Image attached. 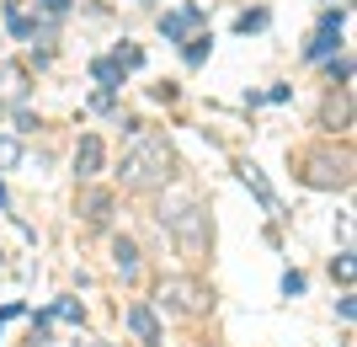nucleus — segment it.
<instances>
[{
    "label": "nucleus",
    "mask_w": 357,
    "mask_h": 347,
    "mask_svg": "<svg viewBox=\"0 0 357 347\" xmlns=\"http://www.w3.org/2000/svg\"><path fill=\"white\" fill-rule=\"evenodd\" d=\"M155 304H160L165 316H208L213 294L197 283V278H165L160 294H155Z\"/></svg>",
    "instance_id": "20e7f679"
},
{
    "label": "nucleus",
    "mask_w": 357,
    "mask_h": 347,
    "mask_svg": "<svg viewBox=\"0 0 357 347\" xmlns=\"http://www.w3.org/2000/svg\"><path fill=\"white\" fill-rule=\"evenodd\" d=\"M70 347H107V342H102V337H91V332H75Z\"/></svg>",
    "instance_id": "a878e982"
},
{
    "label": "nucleus",
    "mask_w": 357,
    "mask_h": 347,
    "mask_svg": "<svg viewBox=\"0 0 357 347\" xmlns=\"http://www.w3.org/2000/svg\"><path fill=\"white\" fill-rule=\"evenodd\" d=\"M48 316H54V320H70V326H80V320H86V304H80V300H54V310H48Z\"/></svg>",
    "instance_id": "a211bd4d"
},
{
    "label": "nucleus",
    "mask_w": 357,
    "mask_h": 347,
    "mask_svg": "<svg viewBox=\"0 0 357 347\" xmlns=\"http://www.w3.org/2000/svg\"><path fill=\"white\" fill-rule=\"evenodd\" d=\"M342 27H347V6L326 11V16H320V27H314V38L304 43V59H331V54L342 48Z\"/></svg>",
    "instance_id": "39448f33"
},
{
    "label": "nucleus",
    "mask_w": 357,
    "mask_h": 347,
    "mask_svg": "<svg viewBox=\"0 0 357 347\" xmlns=\"http://www.w3.org/2000/svg\"><path fill=\"white\" fill-rule=\"evenodd\" d=\"M342 347H352V342H342Z\"/></svg>",
    "instance_id": "c85d7f7f"
},
{
    "label": "nucleus",
    "mask_w": 357,
    "mask_h": 347,
    "mask_svg": "<svg viewBox=\"0 0 357 347\" xmlns=\"http://www.w3.org/2000/svg\"><path fill=\"white\" fill-rule=\"evenodd\" d=\"M48 332H54V316L43 310V316H32V332H27V342H32V347H48Z\"/></svg>",
    "instance_id": "412c9836"
},
{
    "label": "nucleus",
    "mask_w": 357,
    "mask_h": 347,
    "mask_svg": "<svg viewBox=\"0 0 357 347\" xmlns=\"http://www.w3.org/2000/svg\"><path fill=\"white\" fill-rule=\"evenodd\" d=\"M298 182H304V187H320V193L347 187V182H352V161L336 155V150H310V155H298Z\"/></svg>",
    "instance_id": "7ed1b4c3"
},
{
    "label": "nucleus",
    "mask_w": 357,
    "mask_h": 347,
    "mask_svg": "<svg viewBox=\"0 0 357 347\" xmlns=\"http://www.w3.org/2000/svg\"><path fill=\"white\" fill-rule=\"evenodd\" d=\"M102 161H107L102 134H80V145H75V182H96L102 177Z\"/></svg>",
    "instance_id": "6e6552de"
},
{
    "label": "nucleus",
    "mask_w": 357,
    "mask_h": 347,
    "mask_svg": "<svg viewBox=\"0 0 357 347\" xmlns=\"http://www.w3.org/2000/svg\"><path fill=\"white\" fill-rule=\"evenodd\" d=\"M75 214H80L86 225L102 230L107 219H112V193H107V187H91V182H80V203H75Z\"/></svg>",
    "instance_id": "0eeeda50"
},
{
    "label": "nucleus",
    "mask_w": 357,
    "mask_h": 347,
    "mask_svg": "<svg viewBox=\"0 0 357 347\" xmlns=\"http://www.w3.org/2000/svg\"><path fill=\"white\" fill-rule=\"evenodd\" d=\"M128 332H134L144 347H165V342H160V320H155V310H149V304H139V300L128 304Z\"/></svg>",
    "instance_id": "f8f14e48"
},
{
    "label": "nucleus",
    "mask_w": 357,
    "mask_h": 347,
    "mask_svg": "<svg viewBox=\"0 0 357 347\" xmlns=\"http://www.w3.org/2000/svg\"><path fill=\"white\" fill-rule=\"evenodd\" d=\"M272 16H267V6H251V11H240L235 16V32H261Z\"/></svg>",
    "instance_id": "f3484780"
},
{
    "label": "nucleus",
    "mask_w": 357,
    "mask_h": 347,
    "mask_svg": "<svg viewBox=\"0 0 357 347\" xmlns=\"http://www.w3.org/2000/svg\"><path fill=\"white\" fill-rule=\"evenodd\" d=\"M16 316H27V304H22V300H11L6 310H0V320H16Z\"/></svg>",
    "instance_id": "bb28decb"
},
{
    "label": "nucleus",
    "mask_w": 357,
    "mask_h": 347,
    "mask_svg": "<svg viewBox=\"0 0 357 347\" xmlns=\"http://www.w3.org/2000/svg\"><path fill=\"white\" fill-rule=\"evenodd\" d=\"M91 75H96V86H102V91H112V96H118V91H123V75H128V70H123V64L107 54V59H91Z\"/></svg>",
    "instance_id": "4468645a"
},
{
    "label": "nucleus",
    "mask_w": 357,
    "mask_h": 347,
    "mask_svg": "<svg viewBox=\"0 0 357 347\" xmlns=\"http://www.w3.org/2000/svg\"><path fill=\"white\" fill-rule=\"evenodd\" d=\"M112 59H118L123 70H144V48H139V43H118V48H112Z\"/></svg>",
    "instance_id": "aec40b11"
},
{
    "label": "nucleus",
    "mask_w": 357,
    "mask_h": 347,
    "mask_svg": "<svg viewBox=\"0 0 357 347\" xmlns=\"http://www.w3.org/2000/svg\"><path fill=\"white\" fill-rule=\"evenodd\" d=\"M112 267H118V278H123V283H134L139 272H144L139 241H128V235H112Z\"/></svg>",
    "instance_id": "9b49d317"
},
{
    "label": "nucleus",
    "mask_w": 357,
    "mask_h": 347,
    "mask_svg": "<svg viewBox=\"0 0 357 347\" xmlns=\"http://www.w3.org/2000/svg\"><path fill=\"white\" fill-rule=\"evenodd\" d=\"M331 278H342V288H352V246H347L342 257L331 262Z\"/></svg>",
    "instance_id": "5701e85b"
},
{
    "label": "nucleus",
    "mask_w": 357,
    "mask_h": 347,
    "mask_svg": "<svg viewBox=\"0 0 357 347\" xmlns=\"http://www.w3.org/2000/svg\"><path fill=\"white\" fill-rule=\"evenodd\" d=\"M283 294H288V300L304 294V272H283Z\"/></svg>",
    "instance_id": "b1692460"
},
{
    "label": "nucleus",
    "mask_w": 357,
    "mask_h": 347,
    "mask_svg": "<svg viewBox=\"0 0 357 347\" xmlns=\"http://www.w3.org/2000/svg\"><path fill=\"white\" fill-rule=\"evenodd\" d=\"M240 182H245V187H251V193L261 198V209H267L272 219H288V214H283V198L272 193V182L261 177V166H251V161H245V166H240Z\"/></svg>",
    "instance_id": "9d476101"
},
{
    "label": "nucleus",
    "mask_w": 357,
    "mask_h": 347,
    "mask_svg": "<svg viewBox=\"0 0 357 347\" xmlns=\"http://www.w3.org/2000/svg\"><path fill=\"white\" fill-rule=\"evenodd\" d=\"M326 70H331V86H352V59H347V54H342V59L331 54V64H326Z\"/></svg>",
    "instance_id": "4be33fe9"
},
{
    "label": "nucleus",
    "mask_w": 357,
    "mask_h": 347,
    "mask_svg": "<svg viewBox=\"0 0 357 347\" xmlns=\"http://www.w3.org/2000/svg\"><path fill=\"white\" fill-rule=\"evenodd\" d=\"M22 166V145H16V134H0V171H16Z\"/></svg>",
    "instance_id": "6ab92c4d"
},
{
    "label": "nucleus",
    "mask_w": 357,
    "mask_h": 347,
    "mask_svg": "<svg viewBox=\"0 0 357 347\" xmlns=\"http://www.w3.org/2000/svg\"><path fill=\"white\" fill-rule=\"evenodd\" d=\"M160 225L171 230V241L181 246V257H192V262L208 257V246H213V225H208V209H203L197 198H187V193L165 198V203H160Z\"/></svg>",
    "instance_id": "f03ea898"
},
{
    "label": "nucleus",
    "mask_w": 357,
    "mask_h": 347,
    "mask_svg": "<svg viewBox=\"0 0 357 347\" xmlns=\"http://www.w3.org/2000/svg\"><path fill=\"white\" fill-rule=\"evenodd\" d=\"M0 214H11V193H6V182H0Z\"/></svg>",
    "instance_id": "cd10ccee"
},
{
    "label": "nucleus",
    "mask_w": 357,
    "mask_h": 347,
    "mask_svg": "<svg viewBox=\"0 0 357 347\" xmlns=\"http://www.w3.org/2000/svg\"><path fill=\"white\" fill-rule=\"evenodd\" d=\"M32 96V75L22 64H0V107H22Z\"/></svg>",
    "instance_id": "1a4fd4ad"
},
{
    "label": "nucleus",
    "mask_w": 357,
    "mask_h": 347,
    "mask_svg": "<svg viewBox=\"0 0 357 347\" xmlns=\"http://www.w3.org/2000/svg\"><path fill=\"white\" fill-rule=\"evenodd\" d=\"M208 54H213V38H208V32H197V38H181V59H187V64H203Z\"/></svg>",
    "instance_id": "dca6fc26"
},
{
    "label": "nucleus",
    "mask_w": 357,
    "mask_h": 347,
    "mask_svg": "<svg viewBox=\"0 0 357 347\" xmlns=\"http://www.w3.org/2000/svg\"><path fill=\"white\" fill-rule=\"evenodd\" d=\"M352 310H357V304H352V288H347L342 300H336V316H342V320H352Z\"/></svg>",
    "instance_id": "393cba45"
},
{
    "label": "nucleus",
    "mask_w": 357,
    "mask_h": 347,
    "mask_svg": "<svg viewBox=\"0 0 357 347\" xmlns=\"http://www.w3.org/2000/svg\"><path fill=\"white\" fill-rule=\"evenodd\" d=\"M171 171H176V150H171V139H165V134H144V128H139L134 145H128V155H123V166H118V182L128 187V193H155V187L171 182Z\"/></svg>",
    "instance_id": "f257e3e1"
},
{
    "label": "nucleus",
    "mask_w": 357,
    "mask_h": 347,
    "mask_svg": "<svg viewBox=\"0 0 357 347\" xmlns=\"http://www.w3.org/2000/svg\"><path fill=\"white\" fill-rule=\"evenodd\" d=\"M320 123H326V128H347V123H352V107H347V86H342V96H331V102H326Z\"/></svg>",
    "instance_id": "2eb2a0df"
},
{
    "label": "nucleus",
    "mask_w": 357,
    "mask_h": 347,
    "mask_svg": "<svg viewBox=\"0 0 357 347\" xmlns=\"http://www.w3.org/2000/svg\"><path fill=\"white\" fill-rule=\"evenodd\" d=\"M197 22H208V11H203L197 0H181L176 11H165V16H160V38H165V43H181V38H187Z\"/></svg>",
    "instance_id": "423d86ee"
},
{
    "label": "nucleus",
    "mask_w": 357,
    "mask_h": 347,
    "mask_svg": "<svg viewBox=\"0 0 357 347\" xmlns=\"http://www.w3.org/2000/svg\"><path fill=\"white\" fill-rule=\"evenodd\" d=\"M0 11H6V27H11V38H22V43H32V38H38V22H32L27 0H0Z\"/></svg>",
    "instance_id": "ddd939ff"
}]
</instances>
